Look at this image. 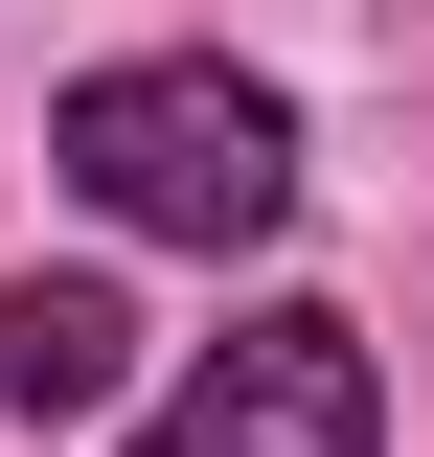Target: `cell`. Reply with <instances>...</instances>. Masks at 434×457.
Returning <instances> with one entry per match:
<instances>
[{
  "label": "cell",
  "mask_w": 434,
  "mask_h": 457,
  "mask_svg": "<svg viewBox=\"0 0 434 457\" xmlns=\"http://www.w3.org/2000/svg\"><path fill=\"white\" fill-rule=\"evenodd\" d=\"M138 389V297L114 275H0V411L23 435H69V411Z\"/></svg>",
  "instance_id": "3"
},
{
  "label": "cell",
  "mask_w": 434,
  "mask_h": 457,
  "mask_svg": "<svg viewBox=\"0 0 434 457\" xmlns=\"http://www.w3.org/2000/svg\"><path fill=\"white\" fill-rule=\"evenodd\" d=\"M138 457H388V389H366V320H321V297H252V320L206 343L161 389V435Z\"/></svg>",
  "instance_id": "2"
},
{
  "label": "cell",
  "mask_w": 434,
  "mask_h": 457,
  "mask_svg": "<svg viewBox=\"0 0 434 457\" xmlns=\"http://www.w3.org/2000/svg\"><path fill=\"white\" fill-rule=\"evenodd\" d=\"M46 161L92 183L138 252H274V228H297V92L229 69V46H138V69H92V92L46 114Z\"/></svg>",
  "instance_id": "1"
}]
</instances>
